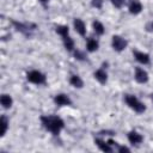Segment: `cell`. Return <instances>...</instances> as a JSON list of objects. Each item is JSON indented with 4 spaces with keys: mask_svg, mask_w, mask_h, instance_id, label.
<instances>
[{
    "mask_svg": "<svg viewBox=\"0 0 153 153\" xmlns=\"http://www.w3.org/2000/svg\"><path fill=\"white\" fill-rule=\"evenodd\" d=\"M39 121H41V124L43 126V128L55 136L59 135L62 131V129L65 128L63 120L56 115H42L39 117Z\"/></svg>",
    "mask_w": 153,
    "mask_h": 153,
    "instance_id": "1",
    "label": "cell"
},
{
    "mask_svg": "<svg viewBox=\"0 0 153 153\" xmlns=\"http://www.w3.org/2000/svg\"><path fill=\"white\" fill-rule=\"evenodd\" d=\"M124 102L136 114H143L146 111V105L134 94H124Z\"/></svg>",
    "mask_w": 153,
    "mask_h": 153,
    "instance_id": "2",
    "label": "cell"
},
{
    "mask_svg": "<svg viewBox=\"0 0 153 153\" xmlns=\"http://www.w3.org/2000/svg\"><path fill=\"white\" fill-rule=\"evenodd\" d=\"M26 80L35 85H43L47 82V76L44 73H42L37 69H32L26 73Z\"/></svg>",
    "mask_w": 153,
    "mask_h": 153,
    "instance_id": "3",
    "label": "cell"
},
{
    "mask_svg": "<svg viewBox=\"0 0 153 153\" xmlns=\"http://www.w3.org/2000/svg\"><path fill=\"white\" fill-rule=\"evenodd\" d=\"M11 24L14 26V29L19 32H22L25 36H31V32L36 29L35 24H26V23H20L17 20H11Z\"/></svg>",
    "mask_w": 153,
    "mask_h": 153,
    "instance_id": "4",
    "label": "cell"
},
{
    "mask_svg": "<svg viewBox=\"0 0 153 153\" xmlns=\"http://www.w3.org/2000/svg\"><path fill=\"white\" fill-rule=\"evenodd\" d=\"M127 45H128V41L124 37H122L120 35H114L111 37V47L115 51L121 53L127 48Z\"/></svg>",
    "mask_w": 153,
    "mask_h": 153,
    "instance_id": "5",
    "label": "cell"
},
{
    "mask_svg": "<svg viewBox=\"0 0 153 153\" xmlns=\"http://www.w3.org/2000/svg\"><path fill=\"white\" fill-rule=\"evenodd\" d=\"M134 79L136 82L139 84H146L148 80H149V75L148 73L141 68V67H135V71H134Z\"/></svg>",
    "mask_w": 153,
    "mask_h": 153,
    "instance_id": "6",
    "label": "cell"
},
{
    "mask_svg": "<svg viewBox=\"0 0 153 153\" xmlns=\"http://www.w3.org/2000/svg\"><path fill=\"white\" fill-rule=\"evenodd\" d=\"M54 103L59 106H68L72 105V99L65 93H59L54 96Z\"/></svg>",
    "mask_w": 153,
    "mask_h": 153,
    "instance_id": "7",
    "label": "cell"
},
{
    "mask_svg": "<svg viewBox=\"0 0 153 153\" xmlns=\"http://www.w3.org/2000/svg\"><path fill=\"white\" fill-rule=\"evenodd\" d=\"M142 8H143V6L140 2V0H129L128 1V11L130 14L136 16V14L141 13Z\"/></svg>",
    "mask_w": 153,
    "mask_h": 153,
    "instance_id": "8",
    "label": "cell"
},
{
    "mask_svg": "<svg viewBox=\"0 0 153 153\" xmlns=\"http://www.w3.org/2000/svg\"><path fill=\"white\" fill-rule=\"evenodd\" d=\"M133 55L135 57V60L141 63V65H148L151 62V57H149V54L147 53H143V51H140V50H133Z\"/></svg>",
    "mask_w": 153,
    "mask_h": 153,
    "instance_id": "9",
    "label": "cell"
},
{
    "mask_svg": "<svg viewBox=\"0 0 153 153\" xmlns=\"http://www.w3.org/2000/svg\"><path fill=\"white\" fill-rule=\"evenodd\" d=\"M73 27L75 30L76 33H79L80 36H85L86 35V24L84 23L82 19L80 18H74L73 19Z\"/></svg>",
    "mask_w": 153,
    "mask_h": 153,
    "instance_id": "10",
    "label": "cell"
},
{
    "mask_svg": "<svg viewBox=\"0 0 153 153\" xmlns=\"http://www.w3.org/2000/svg\"><path fill=\"white\" fill-rule=\"evenodd\" d=\"M93 78L100 84V85H105L108 82V73L104 69V67L98 68L94 73H93Z\"/></svg>",
    "mask_w": 153,
    "mask_h": 153,
    "instance_id": "11",
    "label": "cell"
},
{
    "mask_svg": "<svg viewBox=\"0 0 153 153\" xmlns=\"http://www.w3.org/2000/svg\"><path fill=\"white\" fill-rule=\"evenodd\" d=\"M127 137H128V141H129L131 145H140V143L143 141V136H142L139 131H136V130H130V131H128Z\"/></svg>",
    "mask_w": 153,
    "mask_h": 153,
    "instance_id": "12",
    "label": "cell"
},
{
    "mask_svg": "<svg viewBox=\"0 0 153 153\" xmlns=\"http://www.w3.org/2000/svg\"><path fill=\"white\" fill-rule=\"evenodd\" d=\"M94 143H96V146L102 151V152H105V153H111L112 151H114V148H112V146L106 141H104V140H102V139H94Z\"/></svg>",
    "mask_w": 153,
    "mask_h": 153,
    "instance_id": "13",
    "label": "cell"
},
{
    "mask_svg": "<svg viewBox=\"0 0 153 153\" xmlns=\"http://www.w3.org/2000/svg\"><path fill=\"white\" fill-rule=\"evenodd\" d=\"M99 48V42L96 39V38H87L86 41V50L90 51V53H93V51H97Z\"/></svg>",
    "mask_w": 153,
    "mask_h": 153,
    "instance_id": "14",
    "label": "cell"
},
{
    "mask_svg": "<svg viewBox=\"0 0 153 153\" xmlns=\"http://www.w3.org/2000/svg\"><path fill=\"white\" fill-rule=\"evenodd\" d=\"M62 43H63V47H65V49H66L67 51H73V50L75 49V47H74V41H73V38H72L69 35H66V36L62 37Z\"/></svg>",
    "mask_w": 153,
    "mask_h": 153,
    "instance_id": "15",
    "label": "cell"
},
{
    "mask_svg": "<svg viewBox=\"0 0 153 153\" xmlns=\"http://www.w3.org/2000/svg\"><path fill=\"white\" fill-rule=\"evenodd\" d=\"M69 84H71L73 87H75V88H82V87H84V81H82V79H81L79 75H76V74H72V75L69 76Z\"/></svg>",
    "mask_w": 153,
    "mask_h": 153,
    "instance_id": "16",
    "label": "cell"
},
{
    "mask_svg": "<svg viewBox=\"0 0 153 153\" xmlns=\"http://www.w3.org/2000/svg\"><path fill=\"white\" fill-rule=\"evenodd\" d=\"M0 104H1V106L4 109H10L12 106V104H13V99H12V97L10 94L4 93L0 97Z\"/></svg>",
    "mask_w": 153,
    "mask_h": 153,
    "instance_id": "17",
    "label": "cell"
},
{
    "mask_svg": "<svg viewBox=\"0 0 153 153\" xmlns=\"http://www.w3.org/2000/svg\"><path fill=\"white\" fill-rule=\"evenodd\" d=\"M92 29H93L94 33L98 35V36H102V35H104V32H105V27H104L103 23H100L99 20H93V23H92Z\"/></svg>",
    "mask_w": 153,
    "mask_h": 153,
    "instance_id": "18",
    "label": "cell"
},
{
    "mask_svg": "<svg viewBox=\"0 0 153 153\" xmlns=\"http://www.w3.org/2000/svg\"><path fill=\"white\" fill-rule=\"evenodd\" d=\"M8 124H10V121H8L7 116H6V115H1V117H0V126H1L0 135H1V136H5V134L7 133V130H8Z\"/></svg>",
    "mask_w": 153,
    "mask_h": 153,
    "instance_id": "19",
    "label": "cell"
},
{
    "mask_svg": "<svg viewBox=\"0 0 153 153\" xmlns=\"http://www.w3.org/2000/svg\"><path fill=\"white\" fill-rule=\"evenodd\" d=\"M55 31L57 35H60L61 37L66 36V35H69V27L67 25H56L55 26Z\"/></svg>",
    "mask_w": 153,
    "mask_h": 153,
    "instance_id": "20",
    "label": "cell"
},
{
    "mask_svg": "<svg viewBox=\"0 0 153 153\" xmlns=\"http://www.w3.org/2000/svg\"><path fill=\"white\" fill-rule=\"evenodd\" d=\"M73 54H74V57H75L76 60H79V61H85V60H86L85 53L81 51V50H79V49H74V50H73Z\"/></svg>",
    "mask_w": 153,
    "mask_h": 153,
    "instance_id": "21",
    "label": "cell"
},
{
    "mask_svg": "<svg viewBox=\"0 0 153 153\" xmlns=\"http://www.w3.org/2000/svg\"><path fill=\"white\" fill-rule=\"evenodd\" d=\"M116 151L118 152V153H129L130 152V148L129 147H127V146H124V145H120V143H117V146H116Z\"/></svg>",
    "mask_w": 153,
    "mask_h": 153,
    "instance_id": "22",
    "label": "cell"
},
{
    "mask_svg": "<svg viewBox=\"0 0 153 153\" xmlns=\"http://www.w3.org/2000/svg\"><path fill=\"white\" fill-rule=\"evenodd\" d=\"M110 2H111V5H112L114 7H116V8H122L123 5L126 4V0H110Z\"/></svg>",
    "mask_w": 153,
    "mask_h": 153,
    "instance_id": "23",
    "label": "cell"
},
{
    "mask_svg": "<svg viewBox=\"0 0 153 153\" xmlns=\"http://www.w3.org/2000/svg\"><path fill=\"white\" fill-rule=\"evenodd\" d=\"M103 4H104V0H91L92 7H94L97 10H100L103 7Z\"/></svg>",
    "mask_w": 153,
    "mask_h": 153,
    "instance_id": "24",
    "label": "cell"
},
{
    "mask_svg": "<svg viewBox=\"0 0 153 153\" xmlns=\"http://www.w3.org/2000/svg\"><path fill=\"white\" fill-rule=\"evenodd\" d=\"M49 1H50V0H39V2H41L42 5H44V6H45V5H47Z\"/></svg>",
    "mask_w": 153,
    "mask_h": 153,
    "instance_id": "25",
    "label": "cell"
},
{
    "mask_svg": "<svg viewBox=\"0 0 153 153\" xmlns=\"http://www.w3.org/2000/svg\"><path fill=\"white\" fill-rule=\"evenodd\" d=\"M151 96H152V100H153V94H151Z\"/></svg>",
    "mask_w": 153,
    "mask_h": 153,
    "instance_id": "26",
    "label": "cell"
}]
</instances>
